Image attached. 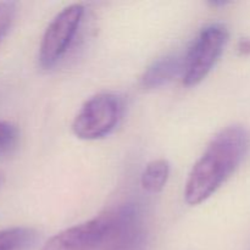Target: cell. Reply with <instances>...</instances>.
I'll return each instance as SVG.
<instances>
[{"instance_id": "obj_8", "label": "cell", "mask_w": 250, "mask_h": 250, "mask_svg": "<svg viewBox=\"0 0 250 250\" xmlns=\"http://www.w3.org/2000/svg\"><path fill=\"white\" fill-rule=\"evenodd\" d=\"M34 237L27 227H10L0 231V250H22Z\"/></svg>"}, {"instance_id": "obj_11", "label": "cell", "mask_w": 250, "mask_h": 250, "mask_svg": "<svg viewBox=\"0 0 250 250\" xmlns=\"http://www.w3.org/2000/svg\"><path fill=\"white\" fill-rule=\"evenodd\" d=\"M238 51L243 55H250V38H244L239 42Z\"/></svg>"}, {"instance_id": "obj_4", "label": "cell", "mask_w": 250, "mask_h": 250, "mask_svg": "<svg viewBox=\"0 0 250 250\" xmlns=\"http://www.w3.org/2000/svg\"><path fill=\"white\" fill-rule=\"evenodd\" d=\"M84 15L81 4L68 5L61 10L46 27L39 45V65L45 70L53 68L70 48Z\"/></svg>"}, {"instance_id": "obj_6", "label": "cell", "mask_w": 250, "mask_h": 250, "mask_svg": "<svg viewBox=\"0 0 250 250\" xmlns=\"http://www.w3.org/2000/svg\"><path fill=\"white\" fill-rule=\"evenodd\" d=\"M185 56L181 54H170L154 61L146 70L141 78L142 87L155 89L171 82L175 77L183 73Z\"/></svg>"}, {"instance_id": "obj_5", "label": "cell", "mask_w": 250, "mask_h": 250, "mask_svg": "<svg viewBox=\"0 0 250 250\" xmlns=\"http://www.w3.org/2000/svg\"><path fill=\"white\" fill-rule=\"evenodd\" d=\"M111 217H98L68 227L49 238L42 250H94L111 238Z\"/></svg>"}, {"instance_id": "obj_10", "label": "cell", "mask_w": 250, "mask_h": 250, "mask_svg": "<svg viewBox=\"0 0 250 250\" xmlns=\"http://www.w3.org/2000/svg\"><path fill=\"white\" fill-rule=\"evenodd\" d=\"M16 14V4L11 1L0 2V42L10 31Z\"/></svg>"}, {"instance_id": "obj_9", "label": "cell", "mask_w": 250, "mask_h": 250, "mask_svg": "<svg viewBox=\"0 0 250 250\" xmlns=\"http://www.w3.org/2000/svg\"><path fill=\"white\" fill-rule=\"evenodd\" d=\"M20 132L16 125L9 121H0V154L11 151L19 142Z\"/></svg>"}, {"instance_id": "obj_7", "label": "cell", "mask_w": 250, "mask_h": 250, "mask_svg": "<svg viewBox=\"0 0 250 250\" xmlns=\"http://www.w3.org/2000/svg\"><path fill=\"white\" fill-rule=\"evenodd\" d=\"M170 176V163L166 159L150 161L141 176V185L144 190L151 194L160 193L165 188Z\"/></svg>"}, {"instance_id": "obj_12", "label": "cell", "mask_w": 250, "mask_h": 250, "mask_svg": "<svg viewBox=\"0 0 250 250\" xmlns=\"http://www.w3.org/2000/svg\"><path fill=\"white\" fill-rule=\"evenodd\" d=\"M1 183H2V173L0 172V186H1Z\"/></svg>"}, {"instance_id": "obj_1", "label": "cell", "mask_w": 250, "mask_h": 250, "mask_svg": "<svg viewBox=\"0 0 250 250\" xmlns=\"http://www.w3.org/2000/svg\"><path fill=\"white\" fill-rule=\"evenodd\" d=\"M249 143V133L244 127L234 125L220 131L189 172L185 188L186 203L194 207L209 199L243 161Z\"/></svg>"}, {"instance_id": "obj_3", "label": "cell", "mask_w": 250, "mask_h": 250, "mask_svg": "<svg viewBox=\"0 0 250 250\" xmlns=\"http://www.w3.org/2000/svg\"><path fill=\"white\" fill-rule=\"evenodd\" d=\"M121 115V99L112 93H99L81 107L72 122V132L83 141L102 139L116 128Z\"/></svg>"}, {"instance_id": "obj_2", "label": "cell", "mask_w": 250, "mask_h": 250, "mask_svg": "<svg viewBox=\"0 0 250 250\" xmlns=\"http://www.w3.org/2000/svg\"><path fill=\"white\" fill-rule=\"evenodd\" d=\"M229 41V31L224 24H209L200 31L185 55L183 84L194 87L205 80L214 68Z\"/></svg>"}]
</instances>
